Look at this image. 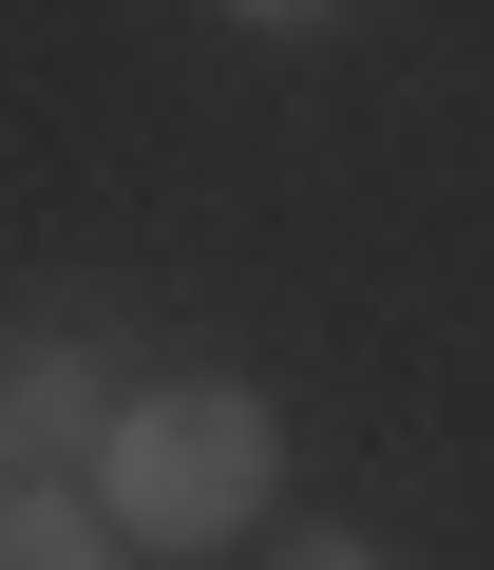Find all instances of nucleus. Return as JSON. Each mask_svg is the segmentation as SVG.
<instances>
[{
  "mask_svg": "<svg viewBox=\"0 0 494 570\" xmlns=\"http://www.w3.org/2000/svg\"><path fill=\"white\" fill-rule=\"evenodd\" d=\"M267 570H381V551H362V532H286Z\"/></svg>",
  "mask_w": 494,
  "mask_h": 570,
  "instance_id": "39448f33",
  "label": "nucleus"
},
{
  "mask_svg": "<svg viewBox=\"0 0 494 570\" xmlns=\"http://www.w3.org/2000/svg\"><path fill=\"white\" fill-rule=\"evenodd\" d=\"M267 475H286V419L247 400V381H152V400H115V438H96V513H115L134 551L247 532Z\"/></svg>",
  "mask_w": 494,
  "mask_h": 570,
  "instance_id": "f257e3e1",
  "label": "nucleus"
},
{
  "mask_svg": "<svg viewBox=\"0 0 494 570\" xmlns=\"http://www.w3.org/2000/svg\"><path fill=\"white\" fill-rule=\"evenodd\" d=\"M96 438H115V381H96V343L20 324V343H0V494H39V475H77Z\"/></svg>",
  "mask_w": 494,
  "mask_h": 570,
  "instance_id": "f03ea898",
  "label": "nucleus"
},
{
  "mask_svg": "<svg viewBox=\"0 0 494 570\" xmlns=\"http://www.w3.org/2000/svg\"><path fill=\"white\" fill-rule=\"evenodd\" d=\"M228 20H247V39H324L343 0H228Z\"/></svg>",
  "mask_w": 494,
  "mask_h": 570,
  "instance_id": "20e7f679",
  "label": "nucleus"
},
{
  "mask_svg": "<svg viewBox=\"0 0 494 570\" xmlns=\"http://www.w3.org/2000/svg\"><path fill=\"white\" fill-rule=\"evenodd\" d=\"M0 570H134V532H115L96 494L39 475V494H0Z\"/></svg>",
  "mask_w": 494,
  "mask_h": 570,
  "instance_id": "7ed1b4c3",
  "label": "nucleus"
}]
</instances>
